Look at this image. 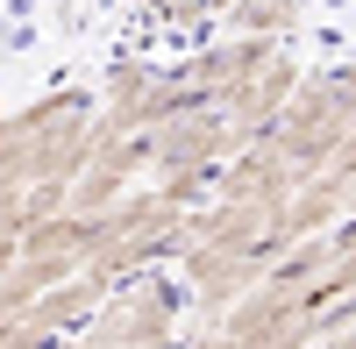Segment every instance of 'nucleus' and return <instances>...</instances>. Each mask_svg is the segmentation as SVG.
Listing matches in <instances>:
<instances>
[{
  "label": "nucleus",
  "instance_id": "obj_1",
  "mask_svg": "<svg viewBox=\"0 0 356 349\" xmlns=\"http://www.w3.org/2000/svg\"><path fill=\"white\" fill-rule=\"evenodd\" d=\"M43 122H50V129H57V122H79V107H43V114H29V122H15V129L36 136ZM93 157H100V150H93V129H65V136H57V179L86 171ZM43 171H50V150H43V143H22V150H15V186H43Z\"/></svg>",
  "mask_w": 356,
  "mask_h": 349
},
{
  "label": "nucleus",
  "instance_id": "obj_2",
  "mask_svg": "<svg viewBox=\"0 0 356 349\" xmlns=\"http://www.w3.org/2000/svg\"><path fill=\"white\" fill-rule=\"evenodd\" d=\"M228 36H243V43H292L307 29V0H235V8L221 15Z\"/></svg>",
  "mask_w": 356,
  "mask_h": 349
},
{
  "label": "nucleus",
  "instance_id": "obj_3",
  "mask_svg": "<svg viewBox=\"0 0 356 349\" xmlns=\"http://www.w3.org/2000/svg\"><path fill=\"white\" fill-rule=\"evenodd\" d=\"M129 8L150 22V29H178V36L200 29V8H193V0H129Z\"/></svg>",
  "mask_w": 356,
  "mask_h": 349
},
{
  "label": "nucleus",
  "instance_id": "obj_4",
  "mask_svg": "<svg viewBox=\"0 0 356 349\" xmlns=\"http://www.w3.org/2000/svg\"><path fill=\"white\" fill-rule=\"evenodd\" d=\"M193 8H200V29H214V22L235 8V0H193Z\"/></svg>",
  "mask_w": 356,
  "mask_h": 349
},
{
  "label": "nucleus",
  "instance_id": "obj_5",
  "mask_svg": "<svg viewBox=\"0 0 356 349\" xmlns=\"http://www.w3.org/2000/svg\"><path fill=\"white\" fill-rule=\"evenodd\" d=\"M0 129H8V100H0Z\"/></svg>",
  "mask_w": 356,
  "mask_h": 349
}]
</instances>
